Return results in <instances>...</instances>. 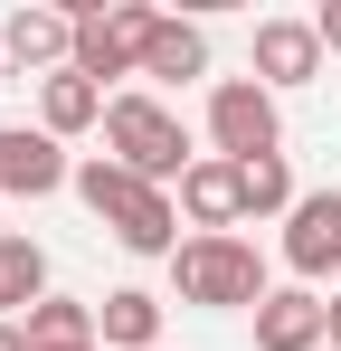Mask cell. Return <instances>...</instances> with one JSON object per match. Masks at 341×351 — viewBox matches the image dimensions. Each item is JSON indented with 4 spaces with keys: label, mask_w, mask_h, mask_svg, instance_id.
<instances>
[{
    "label": "cell",
    "mask_w": 341,
    "mask_h": 351,
    "mask_svg": "<svg viewBox=\"0 0 341 351\" xmlns=\"http://www.w3.org/2000/svg\"><path fill=\"white\" fill-rule=\"evenodd\" d=\"M237 171H247V219H294V199H303V190H294V162H237Z\"/></svg>",
    "instance_id": "obj_17"
},
{
    "label": "cell",
    "mask_w": 341,
    "mask_h": 351,
    "mask_svg": "<svg viewBox=\"0 0 341 351\" xmlns=\"http://www.w3.org/2000/svg\"><path fill=\"white\" fill-rule=\"evenodd\" d=\"M323 76V29L313 19H256V86H313Z\"/></svg>",
    "instance_id": "obj_10"
},
{
    "label": "cell",
    "mask_w": 341,
    "mask_h": 351,
    "mask_svg": "<svg viewBox=\"0 0 341 351\" xmlns=\"http://www.w3.org/2000/svg\"><path fill=\"white\" fill-rule=\"evenodd\" d=\"M0 66H10V58H0Z\"/></svg>",
    "instance_id": "obj_22"
},
{
    "label": "cell",
    "mask_w": 341,
    "mask_h": 351,
    "mask_svg": "<svg viewBox=\"0 0 341 351\" xmlns=\"http://www.w3.org/2000/svg\"><path fill=\"white\" fill-rule=\"evenodd\" d=\"M76 190V162L48 123H0V199H57Z\"/></svg>",
    "instance_id": "obj_6"
},
{
    "label": "cell",
    "mask_w": 341,
    "mask_h": 351,
    "mask_svg": "<svg viewBox=\"0 0 341 351\" xmlns=\"http://www.w3.org/2000/svg\"><path fill=\"white\" fill-rule=\"evenodd\" d=\"M162 351H170V342H162Z\"/></svg>",
    "instance_id": "obj_23"
},
{
    "label": "cell",
    "mask_w": 341,
    "mask_h": 351,
    "mask_svg": "<svg viewBox=\"0 0 341 351\" xmlns=\"http://www.w3.org/2000/svg\"><path fill=\"white\" fill-rule=\"evenodd\" d=\"M332 342V304L313 285H275L256 304V351H323Z\"/></svg>",
    "instance_id": "obj_8"
},
{
    "label": "cell",
    "mask_w": 341,
    "mask_h": 351,
    "mask_svg": "<svg viewBox=\"0 0 341 351\" xmlns=\"http://www.w3.org/2000/svg\"><path fill=\"white\" fill-rule=\"evenodd\" d=\"M284 266H294L303 285L341 276V190H303V199H294V219H284Z\"/></svg>",
    "instance_id": "obj_7"
},
{
    "label": "cell",
    "mask_w": 341,
    "mask_h": 351,
    "mask_svg": "<svg viewBox=\"0 0 341 351\" xmlns=\"http://www.w3.org/2000/svg\"><path fill=\"white\" fill-rule=\"evenodd\" d=\"M0 351H29V332H19V323H0Z\"/></svg>",
    "instance_id": "obj_19"
},
{
    "label": "cell",
    "mask_w": 341,
    "mask_h": 351,
    "mask_svg": "<svg viewBox=\"0 0 341 351\" xmlns=\"http://www.w3.org/2000/svg\"><path fill=\"white\" fill-rule=\"evenodd\" d=\"M209 143H218V162H275V152H284L275 86H256V76H218V86H209Z\"/></svg>",
    "instance_id": "obj_4"
},
{
    "label": "cell",
    "mask_w": 341,
    "mask_h": 351,
    "mask_svg": "<svg viewBox=\"0 0 341 351\" xmlns=\"http://www.w3.org/2000/svg\"><path fill=\"white\" fill-rule=\"evenodd\" d=\"M180 219H190V228H199V237H237V219H247V171L209 152L199 171L180 180Z\"/></svg>",
    "instance_id": "obj_9"
},
{
    "label": "cell",
    "mask_w": 341,
    "mask_h": 351,
    "mask_svg": "<svg viewBox=\"0 0 341 351\" xmlns=\"http://www.w3.org/2000/svg\"><path fill=\"white\" fill-rule=\"evenodd\" d=\"M152 29H162V10H142V0H123V10H76V76H142V48H152Z\"/></svg>",
    "instance_id": "obj_5"
},
{
    "label": "cell",
    "mask_w": 341,
    "mask_h": 351,
    "mask_svg": "<svg viewBox=\"0 0 341 351\" xmlns=\"http://www.w3.org/2000/svg\"><path fill=\"white\" fill-rule=\"evenodd\" d=\"M332 342H341V285H332Z\"/></svg>",
    "instance_id": "obj_20"
},
{
    "label": "cell",
    "mask_w": 341,
    "mask_h": 351,
    "mask_svg": "<svg viewBox=\"0 0 341 351\" xmlns=\"http://www.w3.org/2000/svg\"><path fill=\"white\" fill-rule=\"evenodd\" d=\"M29 304H48V247L0 228V323H19Z\"/></svg>",
    "instance_id": "obj_15"
},
{
    "label": "cell",
    "mask_w": 341,
    "mask_h": 351,
    "mask_svg": "<svg viewBox=\"0 0 341 351\" xmlns=\"http://www.w3.org/2000/svg\"><path fill=\"white\" fill-rule=\"evenodd\" d=\"M105 86H95V76H76V66H66V76H38V123H48L57 143H66V133H86V123H105Z\"/></svg>",
    "instance_id": "obj_14"
},
{
    "label": "cell",
    "mask_w": 341,
    "mask_h": 351,
    "mask_svg": "<svg viewBox=\"0 0 341 351\" xmlns=\"http://www.w3.org/2000/svg\"><path fill=\"white\" fill-rule=\"evenodd\" d=\"M105 162H123L133 180H152V190L199 171V152H190V133H180V114H170L162 95H114L105 105Z\"/></svg>",
    "instance_id": "obj_2"
},
{
    "label": "cell",
    "mask_w": 341,
    "mask_h": 351,
    "mask_svg": "<svg viewBox=\"0 0 341 351\" xmlns=\"http://www.w3.org/2000/svg\"><path fill=\"white\" fill-rule=\"evenodd\" d=\"M170 294H180V304H209V313H256L275 285H266L256 237H180V256H170Z\"/></svg>",
    "instance_id": "obj_3"
},
{
    "label": "cell",
    "mask_w": 341,
    "mask_h": 351,
    "mask_svg": "<svg viewBox=\"0 0 341 351\" xmlns=\"http://www.w3.org/2000/svg\"><path fill=\"white\" fill-rule=\"evenodd\" d=\"M76 199L95 209L114 228V247H133V256H180V199L152 190V180H133L123 162H76Z\"/></svg>",
    "instance_id": "obj_1"
},
{
    "label": "cell",
    "mask_w": 341,
    "mask_h": 351,
    "mask_svg": "<svg viewBox=\"0 0 341 351\" xmlns=\"http://www.w3.org/2000/svg\"><path fill=\"white\" fill-rule=\"evenodd\" d=\"M95 342L105 351H162V294H142V285H123L95 304Z\"/></svg>",
    "instance_id": "obj_12"
},
{
    "label": "cell",
    "mask_w": 341,
    "mask_h": 351,
    "mask_svg": "<svg viewBox=\"0 0 341 351\" xmlns=\"http://www.w3.org/2000/svg\"><path fill=\"white\" fill-rule=\"evenodd\" d=\"M313 29H323V58H341V0H323V10H313Z\"/></svg>",
    "instance_id": "obj_18"
},
{
    "label": "cell",
    "mask_w": 341,
    "mask_h": 351,
    "mask_svg": "<svg viewBox=\"0 0 341 351\" xmlns=\"http://www.w3.org/2000/svg\"><path fill=\"white\" fill-rule=\"evenodd\" d=\"M19 332H29V351L95 342V304H76V294H48V304H29V313H19Z\"/></svg>",
    "instance_id": "obj_16"
},
{
    "label": "cell",
    "mask_w": 341,
    "mask_h": 351,
    "mask_svg": "<svg viewBox=\"0 0 341 351\" xmlns=\"http://www.w3.org/2000/svg\"><path fill=\"white\" fill-rule=\"evenodd\" d=\"M142 76H152V86H190V76H209V29H199V19H162L152 48H142Z\"/></svg>",
    "instance_id": "obj_13"
},
{
    "label": "cell",
    "mask_w": 341,
    "mask_h": 351,
    "mask_svg": "<svg viewBox=\"0 0 341 351\" xmlns=\"http://www.w3.org/2000/svg\"><path fill=\"white\" fill-rule=\"evenodd\" d=\"M66 351H105V342H66Z\"/></svg>",
    "instance_id": "obj_21"
},
{
    "label": "cell",
    "mask_w": 341,
    "mask_h": 351,
    "mask_svg": "<svg viewBox=\"0 0 341 351\" xmlns=\"http://www.w3.org/2000/svg\"><path fill=\"white\" fill-rule=\"evenodd\" d=\"M0 58L10 66H76V10H10V29H0Z\"/></svg>",
    "instance_id": "obj_11"
}]
</instances>
